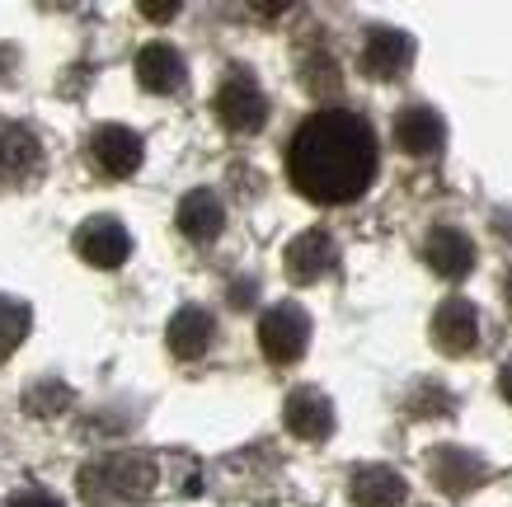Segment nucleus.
I'll use <instances>...</instances> for the list:
<instances>
[{
    "label": "nucleus",
    "instance_id": "nucleus-8",
    "mask_svg": "<svg viewBox=\"0 0 512 507\" xmlns=\"http://www.w3.org/2000/svg\"><path fill=\"white\" fill-rule=\"evenodd\" d=\"M76 254L90 268H123L127 254H132V235H127L123 221L113 216H90L76 231Z\"/></svg>",
    "mask_w": 512,
    "mask_h": 507
},
{
    "label": "nucleus",
    "instance_id": "nucleus-3",
    "mask_svg": "<svg viewBox=\"0 0 512 507\" xmlns=\"http://www.w3.org/2000/svg\"><path fill=\"white\" fill-rule=\"evenodd\" d=\"M306 343H311V315L301 306L282 301V306H268L259 315V348L273 367H292L306 353Z\"/></svg>",
    "mask_w": 512,
    "mask_h": 507
},
{
    "label": "nucleus",
    "instance_id": "nucleus-6",
    "mask_svg": "<svg viewBox=\"0 0 512 507\" xmlns=\"http://www.w3.org/2000/svg\"><path fill=\"white\" fill-rule=\"evenodd\" d=\"M428 334H433L437 353H447V357L470 353V348L480 343V310L470 306L466 296H447V301L433 310Z\"/></svg>",
    "mask_w": 512,
    "mask_h": 507
},
{
    "label": "nucleus",
    "instance_id": "nucleus-15",
    "mask_svg": "<svg viewBox=\"0 0 512 507\" xmlns=\"http://www.w3.org/2000/svg\"><path fill=\"white\" fill-rule=\"evenodd\" d=\"M212 334H217V324L202 306H184L174 310V320L165 324V348H170L179 362H198L207 348H212Z\"/></svg>",
    "mask_w": 512,
    "mask_h": 507
},
{
    "label": "nucleus",
    "instance_id": "nucleus-20",
    "mask_svg": "<svg viewBox=\"0 0 512 507\" xmlns=\"http://www.w3.org/2000/svg\"><path fill=\"white\" fill-rule=\"evenodd\" d=\"M71 409V385L62 381H47V385H29L24 390V414L33 418H57Z\"/></svg>",
    "mask_w": 512,
    "mask_h": 507
},
{
    "label": "nucleus",
    "instance_id": "nucleus-17",
    "mask_svg": "<svg viewBox=\"0 0 512 507\" xmlns=\"http://www.w3.org/2000/svg\"><path fill=\"white\" fill-rule=\"evenodd\" d=\"M174 221H179L184 240H193V245H212V240L221 235V226H226V207H221V198L212 193V188H193V193H184Z\"/></svg>",
    "mask_w": 512,
    "mask_h": 507
},
{
    "label": "nucleus",
    "instance_id": "nucleus-23",
    "mask_svg": "<svg viewBox=\"0 0 512 507\" xmlns=\"http://www.w3.org/2000/svg\"><path fill=\"white\" fill-rule=\"evenodd\" d=\"M137 10L146 19H174V15H179V0H141Z\"/></svg>",
    "mask_w": 512,
    "mask_h": 507
},
{
    "label": "nucleus",
    "instance_id": "nucleus-12",
    "mask_svg": "<svg viewBox=\"0 0 512 507\" xmlns=\"http://www.w3.org/2000/svg\"><path fill=\"white\" fill-rule=\"evenodd\" d=\"M287 277H292L296 287H311V282H320L325 273H334V263H339V249H334V240H329L325 231H301L287 245Z\"/></svg>",
    "mask_w": 512,
    "mask_h": 507
},
{
    "label": "nucleus",
    "instance_id": "nucleus-25",
    "mask_svg": "<svg viewBox=\"0 0 512 507\" xmlns=\"http://www.w3.org/2000/svg\"><path fill=\"white\" fill-rule=\"evenodd\" d=\"M231 301H235V306H249V301H254V282H235Z\"/></svg>",
    "mask_w": 512,
    "mask_h": 507
},
{
    "label": "nucleus",
    "instance_id": "nucleus-1",
    "mask_svg": "<svg viewBox=\"0 0 512 507\" xmlns=\"http://www.w3.org/2000/svg\"><path fill=\"white\" fill-rule=\"evenodd\" d=\"M287 179L306 202L343 207L357 202L376 179V132L348 108H320L292 132Z\"/></svg>",
    "mask_w": 512,
    "mask_h": 507
},
{
    "label": "nucleus",
    "instance_id": "nucleus-24",
    "mask_svg": "<svg viewBox=\"0 0 512 507\" xmlns=\"http://www.w3.org/2000/svg\"><path fill=\"white\" fill-rule=\"evenodd\" d=\"M498 395L512 404V362H503V371H498Z\"/></svg>",
    "mask_w": 512,
    "mask_h": 507
},
{
    "label": "nucleus",
    "instance_id": "nucleus-14",
    "mask_svg": "<svg viewBox=\"0 0 512 507\" xmlns=\"http://www.w3.org/2000/svg\"><path fill=\"white\" fill-rule=\"evenodd\" d=\"M94 151V165L104 169V174H113V179H127V174H137L141 169V137L132 132V127H118V123H104L99 132H94L90 141Z\"/></svg>",
    "mask_w": 512,
    "mask_h": 507
},
{
    "label": "nucleus",
    "instance_id": "nucleus-18",
    "mask_svg": "<svg viewBox=\"0 0 512 507\" xmlns=\"http://www.w3.org/2000/svg\"><path fill=\"white\" fill-rule=\"evenodd\" d=\"M404 475L390 465H357L348 479V498L357 507H400L404 503Z\"/></svg>",
    "mask_w": 512,
    "mask_h": 507
},
{
    "label": "nucleus",
    "instance_id": "nucleus-7",
    "mask_svg": "<svg viewBox=\"0 0 512 507\" xmlns=\"http://www.w3.org/2000/svg\"><path fill=\"white\" fill-rule=\"evenodd\" d=\"M409 66H414V38H409V33L390 29V24L367 29V43H362V71H367V76L400 80Z\"/></svg>",
    "mask_w": 512,
    "mask_h": 507
},
{
    "label": "nucleus",
    "instance_id": "nucleus-21",
    "mask_svg": "<svg viewBox=\"0 0 512 507\" xmlns=\"http://www.w3.org/2000/svg\"><path fill=\"white\" fill-rule=\"evenodd\" d=\"M301 80H306V90L311 94H339V66L329 62V57H311L306 62V71H301Z\"/></svg>",
    "mask_w": 512,
    "mask_h": 507
},
{
    "label": "nucleus",
    "instance_id": "nucleus-11",
    "mask_svg": "<svg viewBox=\"0 0 512 507\" xmlns=\"http://www.w3.org/2000/svg\"><path fill=\"white\" fill-rule=\"evenodd\" d=\"M442 141H447V123H442V113L428 104H409L395 113V146L404 155H437L442 151Z\"/></svg>",
    "mask_w": 512,
    "mask_h": 507
},
{
    "label": "nucleus",
    "instance_id": "nucleus-13",
    "mask_svg": "<svg viewBox=\"0 0 512 507\" xmlns=\"http://www.w3.org/2000/svg\"><path fill=\"white\" fill-rule=\"evenodd\" d=\"M428 475L447 498H466V493H475L484 484V461H475L461 446H437L428 456Z\"/></svg>",
    "mask_w": 512,
    "mask_h": 507
},
{
    "label": "nucleus",
    "instance_id": "nucleus-26",
    "mask_svg": "<svg viewBox=\"0 0 512 507\" xmlns=\"http://www.w3.org/2000/svg\"><path fill=\"white\" fill-rule=\"evenodd\" d=\"M15 71V47H0V80Z\"/></svg>",
    "mask_w": 512,
    "mask_h": 507
},
{
    "label": "nucleus",
    "instance_id": "nucleus-19",
    "mask_svg": "<svg viewBox=\"0 0 512 507\" xmlns=\"http://www.w3.org/2000/svg\"><path fill=\"white\" fill-rule=\"evenodd\" d=\"M29 324H33V310L15 296H0V362L15 353L19 343L29 338Z\"/></svg>",
    "mask_w": 512,
    "mask_h": 507
},
{
    "label": "nucleus",
    "instance_id": "nucleus-27",
    "mask_svg": "<svg viewBox=\"0 0 512 507\" xmlns=\"http://www.w3.org/2000/svg\"><path fill=\"white\" fill-rule=\"evenodd\" d=\"M503 296H508V306H512V273L503 277Z\"/></svg>",
    "mask_w": 512,
    "mask_h": 507
},
{
    "label": "nucleus",
    "instance_id": "nucleus-4",
    "mask_svg": "<svg viewBox=\"0 0 512 507\" xmlns=\"http://www.w3.org/2000/svg\"><path fill=\"white\" fill-rule=\"evenodd\" d=\"M47 169L43 141L33 137L24 123L0 118V188H29Z\"/></svg>",
    "mask_w": 512,
    "mask_h": 507
},
{
    "label": "nucleus",
    "instance_id": "nucleus-16",
    "mask_svg": "<svg viewBox=\"0 0 512 507\" xmlns=\"http://www.w3.org/2000/svg\"><path fill=\"white\" fill-rule=\"evenodd\" d=\"M137 80H141V90H151V94L184 90L188 66H184V57H179V47H170V43H146L137 52Z\"/></svg>",
    "mask_w": 512,
    "mask_h": 507
},
{
    "label": "nucleus",
    "instance_id": "nucleus-10",
    "mask_svg": "<svg viewBox=\"0 0 512 507\" xmlns=\"http://www.w3.org/2000/svg\"><path fill=\"white\" fill-rule=\"evenodd\" d=\"M282 423H287V432L301 437V442H325L329 432H334V404H329L315 385H301V390H292L287 404H282Z\"/></svg>",
    "mask_w": 512,
    "mask_h": 507
},
{
    "label": "nucleus",
    "instance_id": "nucleus-5",
    "mask_svg": "<svg viewBox=\"0 0 512 507\" xmlns=\"http://www.w3.org/2000/svg\"><path fill=\"white\" fill-rule=\"evenodd\" d=\"M217 118L226 132H235V137H249V132H259V127L268 123V99L264 90L254 85V80L240 71V76L221 80L217 90Z\"/></svg>",
    "mask_w": 512,
    "mask_h": 507
},
{
    "label": "nucleus",
    "instance_id": "nucleus-2",
    "mask_svg": "<svg viewBox=\"0 0 512 507\" xmlns=\"http://www.w3.org/2000/svg\"><path fill=\"white\" fill-rule=\"evenodd\" d=\"M160 484V465L151 451H109L80 465L76 489L85 507H141Z\"/></svg>",
    "mask_w": 512,
    "mask_h": 507
},
{
    "label": "nucleus",
    "instance_id": "nucleus-22",
    "mask_svg": "<svg viewBox=\"0 0 512 507\" xmlns=\"http://www.w3.org/2000/svg\"><path fill=\"white\" fill-rule=\"evenodd\" d=\"M10 507H62L52 493H43V489H24V493H15L10 498Z\"/></svg>",
    "mask_w": 512,
    "mask_h": 507
},
{
    "label": "nucleus",
    "instance_id": "nucleus-9",
    "mask_svg": "<svg viewBox=\"0 0 512 507\" xmlns=\"http://www.w3.org/2000/svg\"><path fill=\"white\" fill-rule=\"evenodd\" d=\"M423 263L433 268L442 282H461L475 268V240L456 226H433L423 240Z\"/></svg>",
    "mask_w": 512,
    "mask_h": 507
}]
</instances>
